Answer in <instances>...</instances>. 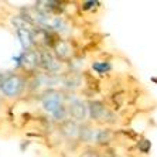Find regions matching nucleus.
Here are the masks:
<instances>
[{
    "instance_id": "nucleus-1",
    "label": "nucleus",
    "mask_w": 157,
    "mask_h": 157,
    "mask_svg": "<svg viewBox=\"0 0 157 157\" xmlns=\"http://www.w3.org/2000/svg\"><path fill=\"white\" fill-rule=\"evenodd\" d=\"M43 108L58 121H62L67 115V109L62 103V98L57 92H50L47 96H44Z\"/></svg>"
},
{
    "instance_id": "nucleus-2",
    "label": "nucleus",
    "mask_w": 157,
    "mask_h": 157,
    "mask_svg": "<svg viewBox=\"0 0 157 157\" xmlns=\"http://www.w3.org/2000/svg\"><path fill=\"white\" fill-rule=\"evenodd\" d=\"M24 88V81L18 75H4L3 82L0 85V91L9 98H14L21 94Z\"/></svg>"
},
{
    "instance_id": "nucleus-3",
    "label": "nucleus",
    "mask_w": 157,
    "mask_h": 157,
    "mask_svg": "<svg viewBox=\"0 0 157 157\" xmlns=\"http://www.w3.org/2000/svg\"><path fill=\"white\" fill-rule=\"evenodd\" d=\"M92 70L95 71L99 75H105V74L110 72L112 71V64L108 61H95L92 62Z\"/></svg>"
},
{
    "instance_id": "nucleus-4",
    "label": "nucleus",
    "mask_w": 157,
    "mask_h": 157,
    "mask_svg": "<svg viewBox=\"0 0 157 157\" xmlns=\"http://www.w3.org/2000/svg\"><path fill=\"white\" fill-rule=\"evenodd\" d=\"M3 78H4V75L3 74H0V85H2V82H3Z\"/></svg>"
}]
</instances>
